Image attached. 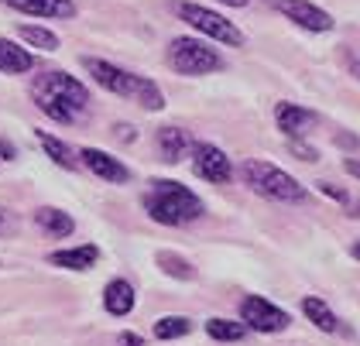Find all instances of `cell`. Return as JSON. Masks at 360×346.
Segmentation results:
<instances>
[{
  "instance_id": "obj_11",
  "label": "cell",
  "mask_w": 360,
  "mask_h": 346,
  "mask_svg": "<svg viewBox=\"0 0 360 346\" xmlns=\"http://www.w3.org/2000/svg\"><path fill=\"white\" fill-rule=\"evenodd\" d=\"M0 4L31 18H52V21L76 18V0H0Z\"/></svg>"
},
{
  "instance_id": "obj_33",
  "label": "cell",
  "mask_w": 360,
  "mask_h": 346,
  "mask_svg": "<svg viewBox=\"0 0 360 346\" xmlns=\"http://www.w3.org/2000/svg\"><path fill=\"white\" fill-rule=\"evenodd\" d=\"M271 4H275V0H271Z\"/></svg>"
},
{
  "instance_id": "obj_28",
  "label": "cell",
  "mask_w": 360,
  "mask_h": 346,
  "mask_svg": "<svg viewBox=\"0 0 360 346\" xmlns=\"http://www.w3.org/2000/svg\"><path fill=\"white\" fill-rule=\"evenodd\" d=\"M0 158H4V161H14V158H18L14 144H11V141H4V137H0Z\"/></svg>"
},
{
  "instance_id": "obj_6",
  "label": "cell",
  "mask_w": 360,
  "mask_h": 346,
  "mask_svg": "<svg viewBox=\"0 0 360 346\" xmlns=\"http://www.w3.org/2000/svg\"><path fill=\"white\" fill-rule=\"evenodd\" d=\"M172 11L179 14V21H186V25L193 27L195 34H202V38H210L217 45H226V49H240L244 45V31L233 25V21H226L223 14L202 7V4L179 0V4H172Z\"/></svg>"
},
{
  "instance_id": "obj_26",
  "label": "cell",
  "mask_w": 360,
  "mask_h": 346,
  "mask_svg": "<svg viewBox=\"0 0 360 346\" xmlns=\"http://www.w3.org/2000/svg\"><path fill=\"white\" fill-rule=\"evenodd\" d=\"M113 134H117V141H124V144L138 141V131H134L131 124H117V127H113Z\"/></svg>"
},
{
  "instance_id": "obj_13",
  "label": "cell",
  "mask_w": 360,
  "mask_h": 346,
  "mask_svg": "<svg viewBox=\"0 0 360 346\" xmlns=\"http://www.w3.org/2000/svg\"><path fill=\"white\" fill-rule=\"evenodd\" d=\"M155 144H158V151H162V161L179 165L182 158H189L195 141L189 137V131H182V127H162V131L155 134Z\"/></svg>"
},
{
  "instance_id": "obj_8",
  "label": "cell",
  "mask_w": 360,
  "mask_h": 346,
  "mask_svg": "<svg viewBox=\"0 0 360 346\" xmlns=\"http://www.w3.org/2000/svg\"><path fill=\"white\" fill-rule=\"evenodd\" d=\"M189 158H193V172L210 186H226L233 179V161L226 158L223 148L210 144V141H195Z\"/></svg>"
},
{
  "instance_id": "obj_1",
  "label": "cell",
  "mask_w": 360,
  "mask_h": 346,
  "mask_svg": "<svg viewBox=\"0 0 360 346\" xmlns=\"http://www.w3.org/2000/svg\"><path fill=\"white\" fill-rule=\"evenodd\" d=\"M31 103L56 124H79L89 113V89L79 76H69L65 69H49L31 79Z\"/></svg>"
},
{
  "instance_id": "obj_17",
  "label": "cell",
  "mask_w": 360,
  "mask_h": 346,
  "mask_svg": "<svg viewBox=\"0 0 360 346\" xmlns=\"http://www.w3.org/2000/svg\"><path fill=\"white\" fill-rule=\"evenodd\" d=\"M31 69H34V55L11 38H0V72L4 76H25Z\"/></svg>"
},
{
  "instance_id": "obj_20",
  "label": "cell",
  "mask_w": 360,
  "mask_h": 346,
  "mask_svg": "<svg viewBox=\"0 0 360 346\" xmlns=\"http://www.w3.org/2000/svg\"><path fill=\"white\" fill-rule=\"evenodd\" d=\"M18 38L28 49H38V52H56L58 49V34L52 27H41V25H21L18 27Z\"/></svg>"
},
{
  "instance_id": "obj_27",
  "label": "cell",
  "mask_w": 360,
  "mask_h": 346,
  "mask_svg": "<svg viewBox=\"0 0 360 346\" xmlns=\"http://www.w3.org/2000/svg\"><path fill=\"white\" fill-rule=\"evenodd\" d=\"M117 346H144V336H141V333H120V336H117Z\"/></svg>"
},
{
  "instance_id": "obj_14",
  "label": "cell",
  "mask_w": 360,
  "mask_h": 346,
  "mask_svg": "<svg viewBox=\"0 0 360 346\" xmlns=\"http://www.w3.org/2000/svg\"><path fill=\"white\" fill-rule=\"evenodd\" d=\"M34 226L52 240H65L76 233V219L65 210H56V206H38L34 210Z\"/></svg>"
},
{
  "instance_id": "obj_25",
  "label": "cell",
  "mask_w": 360,
  "mask_h": 346,
  "mask_svg": "<svg viewBox=\"0 0 360 346\" xmlns=\"http://www.w3.org/2000/svg\"><path fill=\"white\" fill-rule=\"evenodd\" d=\"M288 151H292L295 158H302V161H319V151H316V148H309L302 137H292V141H288Z\"/></svg>"
},
{
  "instance_id": "obj_21",
  "label": "cell",
  "mask_w": 360,
  "mask_h": 346,
  "mask_svg": "<svg viewBox=\"0 0 360 346\" xmlns=\"http://www.w3.org/2000/svg\"><path fill=\"white\" fill-rule=\"evenodd\" d=\"M158 340H165V343H172V340H182V336H189L193 333V319L189 316H162V319L155 322V329H151Z\"/></svg>"
},
{
  "instance_id": "obj_9",
  "label": "cell",
  "mask_w": 360,
  "mask_h": 346,
  "mask_svg": "<svg viewBox=\"0 0 360 346\" xmlns=\"http://www.w3.org/2000/svg\"><path fill=\"white\" fill-rule=\"evenodd\" d=\"M275 7H278V14H285L292 25H299L302 31H312V34H326L336 25L330 11L316 7L312 0H275Z\"/></svg>"
},
{
  "instance_id": "obj_7",
  "label": "cell",
  "mask_w": 360,
  "mask_h": 346,
  "mask_svg": "<svg viewBox=\"0 0 360 346\" xmlns=\"http://www.w3.org/2000/svg\"><path fill=\"white\" fill-rule=\"evenodd\" d=\"M240 322L254 333L271 336V333H285L292 326V316L285 309H278L275 302H268L264 295H244L240 298Z\"/></svg>"
},
{
  "instance_id": "obj_15",
  "label": "cell",
  "mask_w": 360,
  "mask_h": 346,
  "mask_svg": "<svg viewBox=\"0 0 360 346\" xmlns=\"http://www.w3.org/2000/svg\"><path fill=\"white\" fill-rule=\"evenodd\" d=\"M100 261V247L96 243H79V247H65L49 254V264L52 267H65V271H89Z\"/></svg>"
},
{
  "instance_id": "obj_2",
  "label": "cell",
  "mask_w": 360,
  "mask_h": 346,
  "mask_svg": "<svg viewBox=\"0 0 360 346\" xmlns=\"http://www.w3.org/2000/svg\"><path fill=\"white\" fill-rule=\"evenodd\" d=\"M141 203H144L148 219H155L162 226H189L195 219H202V213H206V203L189 186H182L175 179L148 182V192H144Z\"/></svg>"
},
{
  "instance_id": "obj_12",
  "label": "cell",
  "mask_w": 360,
  "mask_h": 346,
  "mask_svg": "<svg viewBox=\"0 0 360 346\" xmlns=\"http://www.w3.org/2000/svg\"><path fill=\"white\" fill-rule=\"evenodd\" d=\"M316 113L312 110L299 107V103H278L275 107V124L281 134H288V137H302L309 127H316Z\"/></svg>"
},
{
  "instance_id": "obj_18",
  "label": "cell",
  "mask_w": 360,
  "mask_h": 346,
  "mask_svg": "<svg viewBox=\"0 0 360 346\" xmlns=\"http://www.w3.org/2000/svg\"><path fill=\"white\" fill-rule=\"evenodd\" d=\"M34 137H38L41 151L56 161L62 172H76V168H79V155H76V151H72V148H69L62 137H56V134H49V131H34Z\"/></svg>"
},
{
  "instance_id": "obj_24",
  "label": "cell",
  "mask_w": 360,
  "mask_h": 346,
  "mask_svg": "<svg viewBox=\"0 0 360 346\" xmlns=\"http://www.w3.org/2000/svg\"><path fill=\"white\" fill-rule=\"evenodd\" d=\"M316 188L326 196V199H333V203H340V206H347L350 210V216H360V203L347 192V188H340L336 182H316Z\"/></svg>"
},
{
  "instance_id": "obj_3",
  "label": "cell",
  "mask_w": 360,
  "mask_h": 346,
  "mask_svg": "<svg viewBox=\"0 0 360 346\" xmlns=\"http://www.w3.org/2000/svg\"><path fill=\"white\" fill-rule=\"evenodd\" d=\"M83 69L100 89H107L113 96H127V100L141 103L148 113H158V110L165 107L162 86L155 79H148V76H141V72H127V69L113 65L107 58H83Z\"/></svg>"
},
{
  "instance_id": "obj_19",
  "label": "cell",
  "mask_w": 360,
  "mask_h": 346,
  "mask_svg": "<svg viewBox=\"0 0 360 346\" xmlns=\"http://www.w3.org/2000/svg\"><path fill=\"white\" fill-rule=\"evenodd\" d=\"M302 312H305V319L312 322L316 329H323V333H336V329H340V319H336V312H333V309L326 305V302H323V298H316V295L302 298Z\"/></svg>"
},
{
  "instance_id": "obj_32",
  "label": "cell",
  "mask_w": 360,
  "mask_h": 346,
  "mask_svg": "<svg viewBox=\"0 0 360 346\" xmlns=\"http://www.w3.org/2000/svg\"><path fill=\"white\" fill-rule=\"evenodd\" d=\"M350 254H354V257H357V261H360V240H357V243H354V247H350Z\"/></svg>"
},
{
  "instance_id": "obj_29",
  "label": "cell",
  "mask_w": 360,
  "mask_h": 346,
  "mask_svg": "<svg viewBox=\"0 0 360 346\" xmlns=\"http://www.w3.org/2000/svg\"><path fill=\"white\" fill-rule=\"evenodd\" d=\"M343 168H347L354 179H360V158H347V161H343Z\"/></svg>"
},
{
  "instance_id": "obj_31",
  "label": "cell",
  "mask_w": 360,
  "mask_h": 346,
  "mask_svg": "<svg viewBox=\"0 0 360 346\" xmlns=\"http://www.w3.org/2000/svg\"><path fill=\"white\" fill-rule=\"evenodd\" d=\"M220 4H226V7H248L250 0H220Z\"/></svg>"
},
{
  "instance_id": "obj_10",
  "label": "cell",
  "mask_w": 360,
  "mask_h": 346,
  "mask_svg": "<svg viewBox=\"0 0 360 346\" xmlns=\"http://www.w3.org/2000/svg\"><path fill=\"white\" fill-rule=\"evenodd\" d=\"M79 165H86V168H89L100 182H107V186H127V182H131V168L120 158L100 151V148H79Z\"/></svg>"
},
{
  "instance_id": "obj_5",
  "label": "cell",
  "mask_w": 360,
  "mask_h": 346,
  "mask_svg": "<svg viewBox=\"0 0 360 346\" xmlns=\"http://www.w3.org/2000/svg\"><path fill=\"white\" fill-rule=\"evenodd\" d=\"M165 58L172 65V72H179V76H210V72L226 69L223 55L213 45H206L202 38H189V34L172 38L165 49Z\"/></svg>"
},
{
  "instance_id": "obj_16",
  "label": "cell",
  "mask_w": 360,
  "mask_h": 346,
  "mask_svg": "<svg viewBox=\"0 0 360 346\" xmlns=\"http://www.w3.org/2000/svg\"><path fill=\"white\" fill-rule=\"evenodd\" d=\"M134 302H138V292H134V285H131L127 278L107 281V288H103V309H107L110 316H127V312L134 309Z\"/></svg>"
},
{
  "instance_id": "obj_23",
  "label": "cell",
  "mask_w": 360,
  "mask_h": 346,
  "mask_svg": "<svg viewBox=\"0 0 360 346\" xmlns=\"http://www.w3.org/2000/svg\"><path fill=\"white\" fill-rule=\"evenodd\" d=\"M158 267L165 271L168 278H179V281H193L195 278V267L182 257V254H175V250H158Z\"/></svg>"
},
{
  "instance_id": "obj_30",
  "label": "cell",
  "mask_w": 360,
  "mask_h": 346,
  "mask_svg": "<svg viewBox=\"0 0 360 346\" xmlns=\"http://www.w3.org/2000/svg\"><path fill=\"white\" fill-rule=\"evenodd\" d=\"M7 230H11V213H7V210H0V237H4Z\"/></svg>"
},
{
  "instance_id": "obj_4",
  "label": "cell",
  "mask_w": 360,
  "mask_h": 346,
  "mask_svg": "<svg viewBox=\"0 0 360 346\" xmlns=\"http://www.w3.org/2000/svg\"><path fill=\"white\" fill-rule=\"evenodd\" d=\"M240 179L244 186L261 196V199H271V203H305L309 192L299 179H292L285 168H278L271 161H261V158H248L240 165Z\"/></svg>"
},
{
  "instance_id": "obj_22",
  "label": "cell",
  "mask_w": 360,
  "mask_h": 346,
  "mask_svg": "<svg viewBox=\"0 0 360 346\" xmlns=\"http://www.w3.org/2000/svg\"><path fill=\"white\" fill-rule=\"evenodd\" d=\"M206 336L210 340H220V343H237L248 336V326L237 319H210L206 322Z\"/></svg>"
}]
</instances>
